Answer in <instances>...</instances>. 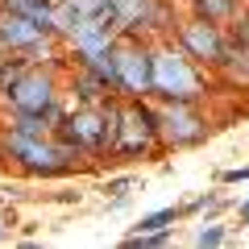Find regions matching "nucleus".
Segmentation results:
<instances>
[{
    "label": "nucleus",
    "instance_id": "obj_13",
    "mask_svg": "<svg viewBox=\"0 0 249 249\" xmlns=\"http://www.w3.org/2000/svg\"><path fill=\"white\" fill-rule=\"evenodd\" d=\"M199 9L208 17H224V13H232V0H199Z\"/></svg>",
    "mask_w": 249,
    "mask_h": 249
},
{
    "label": "nucleus",
    "instance_id": "obj_14",
    "mask_svg": "<svg viewBox=\"0 0 249 249\" xmlns=\"http://www.w3.org/2000/svg\"><path fill=\"white\" fill-rule=\"evenodd\" d=\"M196 241H199V245H220L224 232H220V229H199V237H196Z\"/></svg>",
    "mask_w": 249,
    "mask_h": 249
},
{
    "label": "nucleus",
    "instance_id": "obj_3",
    "mask_svg": "<svg viewBox=\"0 0 249 249\" xmlns=\"http://www.w3.org/2000/svg\"><path fill=\"white\" fill-rule=\"evenodd\" d=\"M9 96H13V104L21 108V112H34V116H46L50 112V104H54V88H50V79L46 75H17L13 79V88H9Z\"/></svg>",
    "mask_w": 249,
    "mask_h": 249
},
{
    "label": "nucleus",
    "instance_id": "obj_1",
    "mask_svg": "<svg viewBox=\"0 0 249 249\" xmlns=\"http://www.w3.org/2000/svg\"><path fill=\"white\" fill-rule=\"evenodd\" d=\"M154 88L166 91L170 100H191L199 91V79L191 75V67H187L175 50H162L158 58H154Z\"/></svg>",
    "mask_w": 249,
    "mask_h": 249
},
{
    "label": "nucleus",
    "instance_id": "obj_8",
    "mask_svg": "<svg viewBox=\"0 0 249 249\" xmlns=\"http://www.w3.org/2000/svg\"><path fill=\"white\" fill-rule=\"evenodd\" d=\"M183 42L191 46L199 58L224 62V46H220V37H216V29L208 25V21H191V25H183Z\"/></svg>",
    "mask_w": 249,
    "mask_h": 249
},
{
    "label": "nucleus",
    "instance_id": "obj_9",
    "mask_svg": "<svg viewBox=\"0 0 249 249\" xmlns=\"http://www.w3.org/2000/svg\"><path fill=\"white\" fill-rule=\"evenodd\" d=\"M162 124H166V137L170 142H196V137H204V124L196 121V116L187 112V108H170L166 116H162Z\"/></svg>",
    "mask_w": 249,
    "mask_h": 249
},
{
    "label": "nucleus",
    "instance_id": "obj_2",
    "mask_svg": "<svg viewBox=\"0 0 249 249\" xmlns=\"http://www.w3.org/2000/svg\"><path fill=\"white\" fill-rule=\"evenodd\" d=\"M116 116H100V112H75L62 121V137H67V145H88V150H96V145H108L116 137Z\"/></svg>",
    "mask_w": 249,
    "mask_h": 249
},
{
    "label": "nucleus",
    "instance_id": "obj_4",
    "mask_svg": "<svg viewBox=\"0 0 249 249\" xmlns=\"http://www.w3.org/2000/svg\"><path fill=\"white\" fill-rule=\"evenodd\" d=\"M112 62H116V79H121V88L137 91V96L154 88V58H150V54L121 50V54H112Z\"/></svg>",
    "mask_w": 249,
    "mask_h": 249
},
{
    "label": "nucleus",
    "instance_id": "obj_5",
    "mask_svg": "<svg viewBox=\"0 0 249 249\" xmlns=\"http://www.w3.org/2000/svg\"><path fill=\"white\" fill-rule=\"evenodd\" d=\"M9 150L17 154V158L25 162V166H34V170H46V175L62 170V158H67L62 150H50L46 142H37V137H29V133H13V137H9Z\"/></svg>",
    "mask_w": 249,
    "mask_h": 249
},
{
    "label": "nucleus",
    "instance_id": "obj_6",
    "mask_svg": "<svg viewBox=\"0 0 249 249\" xmlns=\"http://www.w3.org/2000/svg\"><path fill=\"white\" fill-rule=\"evenodd\" d=\"M121 137H116V154H137V150H145L150 145V137H154V116L145 112V108H129V112L121 116Z\"/></svg>",
    "mask_w": 249,
    "mask_h": 249
},
{
    "label": "nucleus",
    "instance_id": "obj_11",
    "mask_svg": "<svg viewBox=\"0 0 249 249\" xmlns=\"http://www.w3.org/2000/svg\"><path fill=\"white\" fill-rule=\"evenodd\" d=\"M108 9H112L116 25H133L145 17V0H108Z\"/></svg>",
    "mask_w": 249,
    "mask_h": 249
},
{
    "label": "nucleus",
    "instance_id": "obj_15",
    "mask_svg": "<svg viewBox=\"0 0 249 249\" xmlns=\"http://www.w3.org/2000/svg\"><path fill=\"white\" fill-rule=\"evenodd\" d=\"M241 58H245V62H241V71H245V75H249V50H245V54H241Z\"/></svg>",
    "mask_w": 249,
    "mask_h": 249
},
{
    "label": "nucleus",
    "instance_id": "obj_16",
    "mask_svg": "<svg viewBox=\"0 0 249 249\" xmlns=\"http://www.w3.org/2000/svg\"><path fill=\"white\" fill-rule=\"evenodd\" d=\"M241 220H249V204H245V208H241Z\"/></svg>",
    "mask_w": 249,
    "mask_h": 249
},
{
    "label": "nucleus",
    "instance_id": "obj_12",
    "mask_svg": "<svg viewBox=\"0 0 249 249\" xmlns=\"http://www.w3.org/2000/svg\"><path fill=\"white\" fill-rule=\"evenodd\" d=\"M170 220H175V212H170V208H166V212H154V216H145V220L137 224V232H158V229H166Z\"/></svg>",
    "mask_w": 249,
    "mask_h": 249
},
{
    "label": "nucleus",
    "instance_id": "obj_10",
    "mask_svg": "<svg viewBox=\"0 0 249 249\" xmlns=\"http://www.w3.org/2000/svg\"><path fill=\"white\" fill-rule=\"evenodd\" d=\"M9 13H21V17L37 21L42 29H54V9H50V0H9Z\"/></svg>",
    "mask_w": 249,
    "mask_h": 249
},
{
    "label": "nucleus",
    "instance_id": "obj_7",
    "mask_svg": "<svg viewBox=\"0 0 249 249\" xmlns=\"http://www.w3.org/2000/svg\"><path fill=\"white\" fill-rule=\"evenodd\" d=\"M46 29L37 25V21L21 17V13H4L0 17V42H9V46H21V50H29V46L42 42Z\"/></svg>",
    "mask_w": 249,
    "mask_h": 249
}]
</instances>
